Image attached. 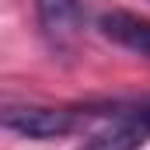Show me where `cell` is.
<instances>
[{
	"label": "cell",
	"mask_w": 150,
	"mask_h": 150,
	"mask_svg": "<svg viewBox=\"0 0 150 150\" xmlns=\"http://www.w3.org/2000/svg\"><path fill=\"white\" fill-rule=\"evenodd\" d=\"M150 136V101L115 112V119L91 136V143H84L80 150H136Z\"/></svg>",
	"instance_id": "obj_2"
},
{
	"label": "cell",
	"mask_w": 150,
	"mask_h": 150,
	"mask_svg": "<svg viewBox=\"0 0 150 150\" xmlns=\"http://www.w3.org/2000/svg\"><path fill=\"white\" fill-rule=\"evenodd\" d=\"M101 32L119 45H126L140 56H150V21L147 18H136L129 11H112V14L101 18Z\"/></svg>",
	"instance_id": "obj_3"
},
{
	"label": "cell",
	"mask_w": 150,
	"mask_h": 150,
	"mask_svg": "<svg viewBox=\"0 0 150 150\" xmlns=\"http://www.w3.org/2000/svg\"><path fill=\"white\" fill-rule=\"evenodd\" d=\"M74 112L67 108H45V105H18L4 112V126L28 140H56L74 129Z\"/></svg>",
	"instance_id": "obj_1"
}]
</instances>
